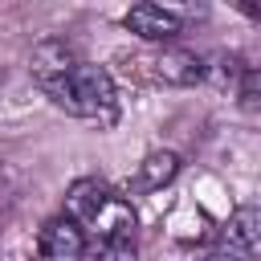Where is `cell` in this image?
I'll list each match as a JSON object with an SVG mask.
<instances>
[{
    "instance_id": "cell-1",
    "label": "cell",
    "mask_w": 261,
    "mask_h": 261,
    "mask_svg": "<svg viewBox=\"0 0 261 261\" xmlns=\"http://www.w3.org/2000/svg\"><path fill=\"white\" fill-rule=\"evenodd\" d=\"M29 77L33 86L65 114L82 118V122H98V126H110L118 118V90H114V77L86 61L69 41H41L33 53H29Z\"/></svg>"
},
{
    "instance_id": "cell-2",
    "label": "cell",
    "mask_w": 261,
    "mask_h": 261,
    "mask_svg": "<svg viewBox=\"0 0 261 261\" xmlns=\"http://www.w3.org/2000/svg\"><path fill=\"white\" fill-rule=\"evenodd\" d=\"M61 212L86 232L90 245H98V241H135V228H139V212H135L130 196L102 184V179H90V175L69 184Z\"/></svg>"
},
{
    "instance_id": "cell-3",
    "label": "cell",
    "mask_w": 261,
    "mask_h": 261,
    "mask_svg": "<svg viewBox=\"0 0 261 261\" xmlns=\"http://www.w3.org/2000/svg\"><path fill=\"white\" fill-rule=\"evenodd\" d=\"M126 73L155 82V86H196L208 77V61L196 49H184L175 41H159V45L135 49L126 57Z\"/></svg>"
},
{
    "instance_id": "cell-4",
    "label": "cell",
    "mask_w": 261,
    "mask_h": 261,
    "mask_svg": "<svg viewBox=\"0 0 261 261\" xmlns=\"http://www.w3.org/2000/svg\"><path fill=\"white\" fill-rule=\"evenodd\" d=\"M86 249H90L86 232L65 212L45 220V228L37 232V257L41 261H86Z\"/></svg>"
},
{
    "instance_id": "cell-5",
    "label": "cell",
    "mask_w": 261,
    "mask_h": 261,
    "mask_svg": "<svg viewBox=\"0 0 261 261\" xmlns=\"http://www.w3.org/2000/svg\"><path fill=\"white\" fill-rule=\"evenodd\" d=\"M257 237H261V212H257L253 204H241V208L220 224L216 249L228 253L232 261H253V257H257Z\"/></svg>"
},
{
    "instance_id": "cell-6",
    "label": "cell",
    "mask_w": 261,
    "mask_h": 261,
    "mask_svg": "<svg viewBox=\"0 0 261 261\" xmlns=\"http://www.w3.org/2000/svg\"><path fill=\"white\" fill-rule=\"evenodd\" d=\"M122 24H126V33H135L139 41H147V45H159V41H175L179 37V20L175 16H167L163 8H155L151 0H139V4H130L126 8V16H122Z\"/></svg>"
},
{
    "instance_id": "cell-7",
    "label": "cell",
    "mask_w": 261,
    "mask_h": 261,
    "mask_svg": "<svg viewBox=\"0 0 261 261\" xmlns=\"http://www.w3.org/2000/svg\"><path fill=\"white\" fill-rule=\"evenodd\" d=\"M179 175V155L175 151H151L143 155V163L126 175V196H147V192H159L163 184H171Z\"/></svg>"
},
{
    "instance_id": "cell-8",
    "label": "cell",
    "mask_w": 261,
    "mask_h": 261,
    "mask_svg": "<svg viewBox=\"0 0 261 261\" xmlns=\"http://www.w3.org/2000/svg\"><path fill=\"white\" fill-rule=\"evenodd\" d=\"M155 8H163L167 16H175L179 24H196L208 20V0H151Z\"/></svg>"
},
{
    "instance_id": "cell-9",
    "label": "cell",
    "mask_w": 261,
    "mask_h": 261,
    "mask_svg": "<svg viewBox=\"0 0 261 261\" xmlns=\"http://www.w3.org/2000/svg\"><path fill=\"white\" fill-rule=\"evenodd\" d=\"M232 4H237L249 20H257V16H261V0H232Z\"/></svg>"
},
{
    "instance_id": "cell-10",
    "label": "cell",
    "mask_w": 261,
    "mask_h": 261,
    "mask_svg": "<svg viewBox=\"0 0 261 261\" xmlns=\"http://www.w3.org/2000/svg\"><path fill=\"white\" fill-rule=\"evenodd\" d=\"M196 261H232V257H228V253H220V249H212V253H200Z\"/></svg>"
}]
</instances>
